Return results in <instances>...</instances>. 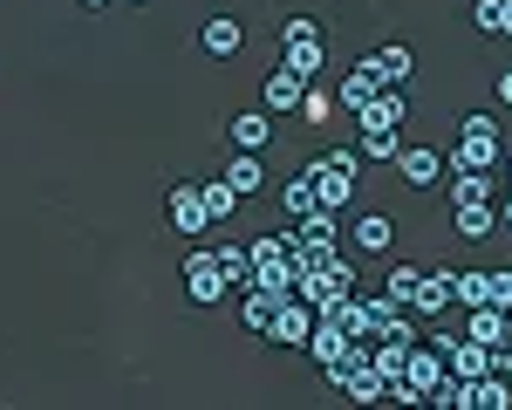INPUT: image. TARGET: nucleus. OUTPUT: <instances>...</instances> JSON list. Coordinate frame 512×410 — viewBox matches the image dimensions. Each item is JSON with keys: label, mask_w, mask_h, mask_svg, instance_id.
I'll use <instances>...</instances> for the list:
<instances>
[{"label": "nucleus", "mask_w": 512, "mask_h": 410, "mask_svg": "<svg viewBox=\"0 0 512 410\" xmlns=\"http://www.w3.org/2000/svg\"><path fill=\"white\" fill-rule=\"evenodd\" d=\"M444 356H451V376H465V383H472V376H485V369H499V363H492L499 349H485V342H472V335H465V342H451Z\"/></svg>", "instance_id": "obj_11"}, {"label": "nucleus", "mask_w": 512, "mask_h": 410, "mask_svg": "<svg viewBox=\"0 0 512 410\" xmlns=\"http://www.w3.org/2000/svg\"><path fill=\"white\" fill-rule=\"evenodd\" d=\"M492 308H512V274H506V267L492 274Z\"/></svg>", "instance_id": "obj_33"}, {"label": "nucleus", "mask_w": 512, "mask_h": 410, "mask_svg": "<svg viewBox=\"0 0 512 410\" xmlns=\"http://www.w3.org/2000/svg\"><path fill=\"white\" fill-rule=\"evenodd\" d=\"M301 96H308V82L294 76L287 62H280L274 76H267V89H260V110H274V117H294L301 110Z\"/></svg>", "instance_id": "obj_7"}, {"label": "nucleus", "mask_w": 512, "mask_h": 410, "mask_svg": "<svg viewBox=\"0 0 512 410\" xmlns=\"http://www.w3.org/2000/svg\"><path fill=\"white\" fill-rule=\"evenodd\" d=\"M164 212H171V226H178L185 240L212 233V219H205V199H198V185H171V192H164Z\"/></svg>", "instance_id": "obj_6"}, {"label": "nucleus", "mask_w": 512, "mask_h": 410, "mask_svg": "<svg viewBox=\"0 0 512 410\" xmlns=\"http://www.w3.org/2000/svg\"><path fill=\"white\" fill-rule=\"evenodd\" d=\"M362 69L383 82V89H403V82H410V69H417V55H410L403 41H390V48H376V55L362 62Z\"/></svg>", "instance_id": "obj_8"}, {"label": "nucleus", "mask_w": 512, "mask_h": 410, "mask_svg": "<svg viewBox=\"0 0 512 410\" xmlns=\"http://www.w3.org/2000/svg\"><path fill=\"white\" fill-rule=\"evenodd\" d=\"M499 130H458V144H451V158L444 171H499Z\"/></svg>", "instance_id": "obj_3"}, {"label": "nucleus", "mask_w": 512, "mask_h": 410, "mask_svg": "<svg viewBox=\"0 0 512 410\" xmlns=\"http://www.w3.org/2000/svg\"><path fill=\"white\" fill-rule=\"evenodd\" d=\"M478 199H499L492 171H451V205H478Z\"/></svg>", "instance_id": "obj_20"}, {"label": "nucleus", "mask_w": 512, "mask_h": 410, "mask_svg": "<svg viewBox=\"0 0 512 410\" xmlns=\"http://www.w3.org/2000/svg\"><path fill=\"white\" fill-rule=\"evenodd\" d=\"M485 35H512V0H478V14H472Z\"/></svg>", "instance_id": "obj_28"}, {"label": "nucleus", "mask_w": 512, "mask_h": 410, "mask_svg": "<svg viewBox=\"0 0 512 410\" xmlns=\"http://www.w3.org/2000/svg\"><path fill=\"white\" fill-rule=\"evenodd\" d=\"M205 48H212V55H239V41H246V28H239L233 14H212V21H205Z\"/></svg>", "instance_id": "obj_22"}, {"label": "nucleus", "mask_w": 512, "mask_h": 410, "mask_svg": "<svg viewBox=\"0 0 512 410\" xmlns=\"http://www.w3.org/2000/svg\"><path fill=\"white\" fill-rule=\"evenodd\" d=\"M499 164H506V185H512V158H499Z\"/></svg>", "instance_id": "obj_37"}, {"label": "nucleus", "mask_w": 512, "mask_h": 410, "mask_svg": "<svg viewBox=\"0 0 512 410\" xmlns=\"http://www.w3.org/2000/svg\"><path fill=\"white\" fill-rule=\"evenodd\" d=\"M410 110H403V89H376V103L362 110V123H403Z\"/></svg>", "instance_id": "obj_25"}, {"label": "nucleus", "mask_w": 512, "mask_h": 410, "mask_svg": "<svg viewBox=\"0 0 512 410\" xmlns=\"http://www.w3.org/2000/svg\"><path fill=\"white\" fill-rule=\"evenodd\" d=\"M376 89H383V82L369 76V69H349V76H342V103H349L355 117H362V110L376 103Z\"/></svg>", "instance_id": "obj_24"}, {"label": "nucleus", "mask_w": 512, "mask_h": 410, "mask_svg": "<svg viewBox=\"0 0 512 410\" xmlns=\"http://www.w3.org/2000/svg\"><path fill=\"white\" fill-rule=\"evenodd\" d=\"M437 376H444V363H437V349H417V342H410V356H403V383H410V390L424 397V390H431Z\"/></svg>", "instance_id": "obj_17"}, {"label": "nucleus", "mask_w": 512, "mask_h": 410, "mask_svg": "<svg viewBox=\"0 0 512 410\" xmlns=\"http://www.w3.org/2000/svg\"><path fill=\"white\" fill-rule=\"evenodd\" d=\"M280 41H287V55H280V62H287V69H294L301 82H315L321 69H328V48H321V28L308 21V14H287V28H280Z\"/></svg>", "instance_id": "obj_1"}, {"label": "nucleus", "mask_w": 512, "mask_h": 410, "mask_svg": "<svg viewBox=\"0 0 512 410\" xmlns=\"http://www.w3.org/2000/svg\"><path fill=\"white\" fill-rule=\"evenodd\" d=\"M280 199H287V212H294V219H301V212H315V178H308V171H301V178H287V185H280Z\"/></svg>", "instance_id": "obj_27"}, {"label": "nucleus", "mask_w": 512, "mask_h": 410, "mask_svg": "<svg viewBox=\"0 0 512 410\" xmlns=\"http://www.w3.org/2000/svg\"><path fill=\"white\" fill-rule=\"evenodd\" d=\"M82 7H110V0H82Z\"/></svg>", "instance_id": "obj_38"}, {"label": "nucleus", "mask_w": 512, "mask_h": 410, "mask_svg": "<svg viewBox=\"0 0 512 410\" xmlns=\"http://www.w3.org/2000/svg\"><path fill=\"white\" fill-rule=\"evenodd\" d=\"M294 240H301V246H335V240H342V226H335V212H328V205H315V212H301Z\"/></svg>", "instance_id": "obj_16"}, {"label": "nucleus", "mask_w": 512, "mask_h": 410, "mask_svg": "<svg viewBox=\"0 0 512 410\" xmlns=\"http://www.w3.org/2000/svg\"><path fill=\"white\" fill-rule=\"evenodd\" d=\"M198 199H205V219H212V226H226L233 205H239V192L226 185V178H212V185H198Z\"/></svg>", "instance_id": "obj_23"}, {"label": "nucleus", "mask_w": 512, "mask_h": 410, "mask_svg": "<svg viewBox=\"0 0 512 410\" xmlns=\"http://www.w3.org/2000/svg\"><path fill=\"white\" fill-rule=\"evenodd\" d=\"M362 308H369V322H376V335H383L390 322H403V301H396V294H376V301H362Z\"/></svg>", "instance_id": "obj_30"}, {"label": "nucleus", "mask_w": 512, "mask_h": 410, "mask_svg": "<svg viewBox=\"0 0 512 410\" xmlns=\"http://www.w3.org/2000/svg\"><path fill=\"white\" fill-rule=\"evenodd\" d=\"M355 164H362V151H328V158L308 164V178H315V199L328 205V212H342V205L355 199Z\"/></svg>", "instance_id": "obj_2"}, {"label": "nucleus", "mask_w": 512, "mask_h": 410, "mask_svg": "<svg viewBox=\"0 0 512 410\" xmlns=\"http://www.w3.org/2000/svg\"><path fill=\"white\" fill-rule=\"evenodd\" d=\"M499 103L512 110V69H499Z\"/></svg>", "instance_id": "obj_35"}, {"label": "nucleus", "mask_w": 512, "mask_h": 410, "mask_svg": "<svg viewBox=\"0 0 512 410\" xmlns=\"http://www.w3.org/2000/svg\"><path fill=\"white\" fill-rule=\"evenodd\" d=\"M417 274H424V267H396V274H390V287H383V294H396V301L410 308V294H417Z\"/></svg>", "instance_id": "obj_31"}, {"label": "nucleus", "mask_w": 512, "mask_h": 410, "mask_svg": "<svg viewBox=\"0 0 512 410\" xmlns=\"http://www.w3.org/2000/svg\"><path fill=\"white\" fill-rule=\"evenodd\" d=\"M274 294H260V287H253V294H246V308H239V315H246V328H253V335H267V322H274Z\"/></svg>", "instance_id": "obj_29"}, {"label": "nucleus", "mask_w": 512, "mask_h": 410, "mask_svg": "<svg viewBox=\"0 0 512 410\" xmlns=\"http://www.w3.org/2000/svg\"><path fill=\"white\" fill-rule=\"evenodd\" d=\"M267 137H274V110H239L233 117V144L239 151H260Z\"/></svg>", "instance_id": "obj_15"}, {"label": "nucleus", "mask_w": 512, "mask_h": 410, "mask_svg": "<svg viewBox=\"0 0 512 410\" xmlns=\"http://www.w3.org/2000/svg\"><path fill=\"white\" fill-rule=\"evenodd\" d=\"M212 260H219V274H226V287H246V281H253V253H246V246L219 240V246H212Z\"/></svg>", "instance_id": "obj_21"}, {"label": "nucleus", "mask_w": 512, "mask_h": 410, "mask_svg": "<svg viewBox=\"0 0 512 410\" xmlns=\"http://www.w3.org/2000/svg\"><path fill=\"white\" fill-rule=\"evenodd\" d=\"M465 335H472V342H485V349H499V342L512 335L506 308H492V301H485V308H472V328H465Z\"/></svg>", "instance_id": "obj_18"}, {"label": "nucleus", "mask_w": 512, "mask_h": 410, "mask_svg": "<svg viewBox=\"0 0 512 410\" xmlns=\"http://www.w3.org/2000/svg\"><path fill=\"white\" fill-rule=\"evenodd\" d=\"M308 328H315V308H308L301 294H287L274 308V322H267V335H274L280 349H308Z\"/></svg>", "instance_id": "obj_5"}, {"label": "nucleus", "mask_w": 512, "mask_h": 410, "mask_svg": "<svg viewBox=\"0 0 512 410\" xmlns=\"http://www.w3.org/2000/svg\"><path fill=\"white\" fill-rule=\"evenodd\" d=\"M362 158H383L396 164V151H403V137H396V123H362V144H355Z\"/></svg>", "instance_id": "obj_19"}, {"label": "nucleus", "mask_w": 512, "mask_h": 410, "mask_svg": "<svg viewBox=\"0 0 512 410\" xmlns=\"http://www.w3.org/2000/svg\"><path fill=\"white\" fill-rule=\"evenodd\" d=\"M492 233H499V199L458 205V240H492Z\"/></svg>", "instance_id": "obj_12"}, {"label": "nucleus", "mask_w": 512, "mask_h": 410, "mask_svg": "<svg viewBox=\"0 0 512 410\" xmlns=\"http://www.w3.org/2000/svg\"><path fill=\"white\" fill-rule=\"evenodd\" d=\"M451 301H465V308H485V301H492V274H458V281H451Z\"/></svg>", "instance_id": "obj_26"}, {"label": "nucleus", "mask_w": 512, "mask_h": 410, "mask_svg": "<svg viewBox=\"0 0 512 410\" xmlns=\"http://www.w3.org/2000/svg\"><path fill=\"white\" fill-rule=\"evenodd\" d=\"M301 117H308V123H328V96H321L315 82H308V96H301Z\"/></svg>", "instance_id": "obj_32"}, {"label": "nucleus", "mask_w": 512, "mask_h": 410, "mask_svg": "<svg viewBox=\"0 0 512 410\" xmlns=\"http://www.w3.org/2000/svg\"><path fill=\"white\" fill-rule=\"evenodd\" d=\"M499 226H506V233H512V185H506V192H499Z\"/></svg>", "instance_id": "obj_34"}, {"label": "nucleus", "mask_w": 512, "mask_h": 410, "mask_svg": "<svg viewBox=\"0 0 512 410\" xmlns=\"http://www.w3.org/2000/svg\"><path fill=\"white\" fill-rule=\"evenodd\" d=\"M185 294H192L198 308H212V301L233 294L226 274H219V260H212V246H192V253H185Z\"/></svg>", "instance_id": "obj_4"}, {"label": "nucleus", "mask_w": 512, "mask_h": 410, "mask_svg": "<svg viewBox=\"0 0 512 410\" xmlns=\"http://www.w3.org/2000/svg\"><path fill=\"white\" fill-rule=\"evenodd\" d=\"M492 363H499V369H506V376H512V335H506V342H499V356H492Z\"/></svg>", "instance_id": "obj_36"}, {"label": "nucleus", "mask_w": 512, "mask_h": 410, "mask_svg": "<svg viewBox=\"0 0 512 410\" xmlns=\"http://www.w3.org/2000/svg\"><path fill=\"white\" fill-rule=\"evenodd\" d=\"M396 171H403V185H417V192H431L437 178H444V158H437L431 144H410V151H396Z\"/></svg>", "instance_id": "obj_9"}, {"label": "nucleus", "mask_w": 512, "mask_h": 410, "mask_svg": "<svg viewBox=\"0 0 512 410\" xmlns=\"http://www.w3.org/2000/svg\"><path fill=\"white\" fill-rule=\"evenodd\" d=\"M226 185H233L239 199H253V192L267 185V164H260V151H239V158L226 164Z\"/></svg>", "instance_id": "obj_14"}, {"label": "nucleus", "mask_w": 512, "mask_h": 410, "mask_svg": "<svg viewBox=\"0 0 512 410\" xmlns=\"http://www.w3.org/2000/svg\"><path fill=\"white\" fill-rule=\"evenodd\" d=\"M451 281H458L451 267H431V274H417V294H410V308H417V315H444V308H451Z\"/></svg>", "instance_id": "obj_10"}, {"label": "nucleus", "mask_w": 512, "mask_h": 410, "mask_svg": "<svg viewBox=\"0 0 512 410\" xmlns=\"http://www.w3.org/2000/svg\"><path fill=\"white\" fill-rule=\"evenodd\" d=\"M506 322H512V308H506Z\"/></svg>", "instance_id": "obj_39"}, {"label": "nucleus", "mask_w": 512, "mask_h": 410, "mask_svg": "<svg viewBox=\"0 0 512 410\" xmlns=\"http://www.w3.org/2000/svg\"><path fill=\"white\" fill-rule=\"evenodd\" d=\"M355 253H390V240H396V226H390V212H362L355 219Z\"/></svg>", "instance_id": "obj_13"}]
</instances>
